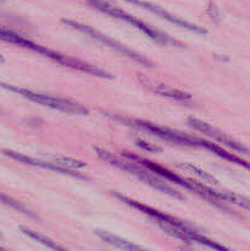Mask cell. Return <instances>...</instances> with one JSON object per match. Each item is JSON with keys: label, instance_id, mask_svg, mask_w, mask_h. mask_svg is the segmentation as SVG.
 Segmentation results:
<instances>
[{"label": "cell", "instance_id": "6da1fadb", "mask_svg": "<svg viewBox=\"0 0 250 251\" xmlns=\"http://www.w3.org/2000/svg\"><path fill=\"white\" fill-rule=\"evenodd\" d=\"M0 39L7 43L15 44V46H20L22 48H27L29 50H33L36 53L41 54V55L47 56V58L51 59V60L56 61V63L61 64L64 66H68V68L75 69V70H80L82 73L90 74V75L98 76V77L103 78H113V76L110 74H108L107 71L102 70V69L97 68L95 65H91V64L85 63V61H81L78 59L70 58V56L63 55L60 53H56V51L50 50V49L46 48L43 46H39V44L34 43V42L29 41V39L25 38V37L20 36V34L15 33V32L9 31V29L4 28V27L0 26Z\"/></svg>", "mask_w": 250, "mask_h": 251}, {"label": "cell", "instance_id": "7a4b0ae2", "mask_svg": "<svg viewBox=\"0 0 250 251\" xmlns=\"http://www.w3.org/2000/svg\"><path fill=\"white\" fill-rule=\"evenodd\" d=\"M123 157H125V158L130 159V161H132V162H136V163L141 164V166H144L145 168H147L149 171H151L152 173H154L156 176H158L159 178L164 179V180L173 181V183H175V184H178V185L185 188L186 190H190V191H193V193L198 194V195H200L201 198H203L205 200H208L211 203H213V205L220 206V207H222L223 210H227L225 206L220 205V202H222V201H221L220 191H215V190H212V189L206 188V186L201 185V184L196 183V181L189 180V179H184L183 176H176V174L172 173L171 171H168V169L158 166L157 163H153V162L141 158V157L136 156V154H134V153H130V152H124V153H123Z\"/></svg>", "mask_w": 250, "mask_h": 251}, {"label": "cell", "instance_id": "3957f363", "mask_svg": "<svg viewBox=\"0 0 250 251\" xmlns=\"http://www.w3.org/2000/svg\"><path fill=\"white\" fill-rule=\"evenodd\" d=\"M96 152H97L98 156H100L102 159H104L105 162L110 163L112 166L117 167V168L122 169V171L127 172V173H131L132 176L139 178L140 180L144 181V183L149 184L150 186H152V188L156 189V190L161 191V193L163 194H168V195L173 196V198L175 199H180V200H183L184 199V196L181 195L180 193H178V191L174 190L173 188L167 185V184L163 181V179L159 178V176H156L154 173L152 174L151 171L145 168V167L141 166V164L130 161V159L125 158V157L124 159L118 158V157L113 156L112 153L104 151V150L96 149Z\"/></svg>", "mask_w": 250, "mask_h": 251}, {"label": "cell", "instance_id": "277c9868", "mask_svg": "<svg viewBox=\"0 0 250 251\" xmlns=\"http://www.w3.org/2000/svg\"><path fill=\"white\" fill-rule=\"evenodd\" d=\"M87 2L91 5V6L95 7V9L100 10V11L109 15V16L115 17V19H119V20H122V21H125V22H127V24L132 25V26L136 27V28L140 29L141 32H144L146 36H149L150 38L153 39V41L157 42V43L163 44V46L169 44V46L183 47V44L179 43L178 41L173 39L172 37L167 36V34H163L162 32L152 28L151 26H149V25H146L145 22L137 20L135 16H131L130 14L125 12L124 10L118 9V7L113 6V5H110L109 2L104 1V0H87Z\"/></svg>", "mask_w": 250, "mask_h": 251}, {"label": "cell", "instance_id": "5b68a950", "mask_svg": "<svg viewBox=\"0 0 250 251\" xmlns=\"http://www.w3.org/2000/svg\"><path fill=\"white\" fill-rule=\"evenodd\" d=\"M0 87L4 90L14 92L16 95L22 96V97L27 98L28 100H32L38 104L46 105V107H50L53 109H58L60 112L68 113V114H77V115H86L88 114V109L83 105L78 104V103L71 102L69 100H63V98L53 97V96L43 95V93L34 92V91L27 90V88L17 87V86L9 85V83L0 82Z\"/></svg>", "mask_w": 250, "mask_h": 251}, {"label": "cell", "instance_id": "8992f818", "mask_svg": "<svg viewBox=\"0 0 250 251\" xmlns=\"http://www.w3.org/2000/svg\"><path fill=\"white\" fill-rule=\"evenodd\" d=\"M109 115L114 120H118L120 123H124L126 125H131V126L139 127V129L146 130V131L151 132L154 136L159 137L162 140H166V141L174 142V144L184 145V146H200L202 147V139H198V137L189 136V135L181 134V132L175 131V130H172L169 127L159 126V125L153 124V123L146 122V120H140V119H130V118L125 117H118V115Z\"/></svg>", "mask_w": 250, "mask_h": 251}, {"label": "cell", "instance_id": "52a82bcc", "mask_svg": "<svg viewBox=\"0 0 250 251\" xmlns=\"http://www.w3.org/2000/svg\"><path fill=\"white\" fill-rule=\"evenodd\" d=\"M61 22H63L64 25H66V26L71 27V28L77 29L78 32H82V33H85L86 36H90L91 38L97 39V41L102 42L103 44H105L107 47L112 48L113 50H115V51H118V53L123 54V55L127 56V58H130L131 60L136 61V63L141 64V65H144V66H151L152 65L151 61H150L147 58H145L144 55H140V54L136 53V51L131 50V49H129L127 47L120 44L119 42H115L114 39L104 36V34H102L100 32H98L97 29L92 28V27L87 26V25H82V24H80V22H76V21H73V20H66V19L61 20Z\"/></svg>", "mask_w": 250, "mask_h": 251}, {"label": "cell", "instance_id": "ba28073f", "mask_svg": "<svg viewBox=\"0 0 250 251\" xmlns=\"http://www.w3.org/2000/svg\"><path fill=\"white\" fill-rule=\"evenodd\" d=\"M112 194L115 196V198L119 199L120 201H123V202L126 203L127 206H130V207L136 208V210L140 211V212L145 213V215H147L149 217L153 218V220L161 226L162 229L167 227H174V228H179V229H190L191 228L190 226L186 225V223L183 222V221L178 220V218L175 217H172V216L169 215H166L164 212H159L158 210H154V208L149 207V206L144 205V203L139 202V201L126 198V196L122 195V194H118V193H112Z\"/></svg>", "mask_w": 250, "mask_h": 251}, {"label": "cell", "instance_id": "9c48e42d", "mask_svg": "<svg viewBox=\"0 0 250 251\" xmlns=\"http://www.w3.org/2000/svg\"><path fill=\"white\" fill-rule=\"evenodd\" d=\"M188 123L191 127H194L195 130H199V131H201L202 134L207 135V136L212 137L215 141L220 142V144H223L225 146L229 147V149L234 150V151L239 152V153L249 154L250 156V149L245 147L244 145L240 144V142L235 141L234 139H232L230 136L225 135V132H222L221 130L211 126V125L206 124V123L201 122V120L195 119V118H189Z\"/></svg>", "mask_w": 250, "mask_h": 251}, {"label": "cell", "instance_id": "30bf717a", "mask_svg": "<svg viewBox=\"0 0 250 251\" xmlns=\"http://www.w3.org/2000/svg\"><path fill=\"white\" fill-rule=\"evenodd\" d=\"M124 1L130 2V4H134L139 7H142V9L147 10V11H150V12H152V14L159 16L161 19L167 20V21H169L171 24L175 25V26H179V27H183V28L188 29V31L195 32V33H199V34L207 33V31H206L205 28H201V27L190 24V22L185 21V20L179 19V17L172 15L171 12L166 11V10L161 9V7L157 6V5L151 4V2H149V1H142V0H124Z\"/></svg>", "mask_w": 250, "mask_h": 251}, {"label": "cell", "instance_id": "8fae6325", "mask_svg": "<svg viewBox=\"0 0 250 251\" xmlns=\"http://www.w3.org/2000/svg\"><path fill=\"white\" fill-rule=\"evenodd\" d=\"M2 153H4L5 156L10 157L11 159H14V161L20 162V163L27 164V166L41 167V168L49 169V171H54V172H58V173H61V174H66V176H75V178L88 179L87 176H81L80 173H75V172L71 171V169L65 168V167H63V166H59V164L53 163V162H44V161H41V159L32 158V157L26 156V154L17 153V152H14V151H9V150H4V151H2Z\"/></svg>", "mask_w": 250, "mask_h": 251}, {"label": "cell", "instance_id": "7c38bea8", "mask_svg": "<svg viewBox=\"0 0 250 251\" xmlns=\"http://www.w3.org/2000/svg\"><path fill=\"white\" fill-rule=\"evenodd\" d=\"M96 234L100 238L104 243L107 244L113 245V247L118 248V249L123 250H141V248L137 247V245L131 244V243L126 242V240L122 239V238L117 237V235L109 234V233L102 232V230H96Z\"/></svg>", "mask_w": 250, "mask_h": 251}, {"label": "cell", "instance_id": "4fadbf2b", "mask_svg": "<svg viewBox=\"0 0 250 251\" xmlns=\"http://www.w3.org/2000/svg\"><path fill=\"white\" fill-rule=\"evenodd\" d=\"M153 91L154 92L159 93V95L166 96V97H169V98H173V100H180V102H184V103L191 100L190 95H188V93L180 92V91L174 90V88H171V87H167V86L164 85L153 86Z\"/></svg>", "mask_w": 250, "mask_h": 251}, {"label": "cell", "instance_id": "5bb4252c", "mask_svg": "<svg viewBox=\"0 0 250 251\" xmlns=\"http://www.w3.org/2000/svg\"><path fill=\"white\" fill-rule=\"evenodd\" d=\"M222 201L223 202L233 203L235 206L244 208V210L250 211V199L245 198V196L237 195L233 193H222Z\"/></svg>", "mask_w": 250, "mask_h": 251}, {"label": "cell", "instance_id": "9a60e30c", "mask_svg": "<svg viewBox=\"0 0 250 251\" xmlns=\"http://www.w3.org/2000/svg\"><path fill=\"white\" fill-rule=\"evenodd\" d=\"M21 230H22V233H24V234L27 235V237H29V238H32V239L37 240V242H39V243H41V244L46 245V247L49 248V249L63 250V248L59 247V245L56 244V243H54L53 240H50V239H49V238L44 237V235L39 234V233L33 232V230L28 229V228H24V227H21Z\"/></svg>", "mask_w": 250, "mask_h": 251}, {"label": "cell", "instance_id": "2e32d148", "mask_svg": "<svg viewBox=\"0 0 250 251\" xmlns=\"http://www.w3.org/2000/svg\"><path fill=\"white\" fill-rule=\"evenodd\" d=\"M179 167L183 169H185V171L188 172H191V173H194L195 176H198L199 178L202 179L203 181H207V183H213V184H217V180H216L213 176H211L210 174L205 173L203 171H201V169H199L198 167H194L193 164H179Z\"/></svg>", "mask_w": 250, "mask_h": 251}, {"label": "cell", "instance_id": "e0dca14e", "mask_svg": "<svg viewBox=\"0 0 250 251\" xmlns=\"http://www.w3.org/2000/svg\"><path fill=\"white\" fill-rule=\"evenodd\" d=\"M55 163L59 164V166H63L65 168H83L86 166L83 162L80 161H75V159H71V158H56L55 159Z\"/></svg>", "mask_w": 250, "mask_h": 251}, {"label": "cell", "instance_id": "ac0fdd59", "mask_svg": "<svg viewBox=\"0 0 250 251\" xmlns=\"http://www.w3.org/2000/svg\"><path fill=\"white\" fill-rule=\"evenodd\" d=\"M2 60H4V59H2V58H1V56H0V61H2Z\"/></svg>", "mask_w": 250, "mask_h": 251}]
</instances>
